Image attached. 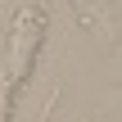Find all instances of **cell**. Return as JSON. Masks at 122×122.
<instances>
[{"label": "cell", "instance_id": "cell-1", "mask_svg": "<svg viewBox=\"0 0 122 122\" xmlns=\"http://www.w3.org/2000/svg\"><path fill=\"white\" fill-rule=\"evenodd\" d=\"M50 0H0V122L14 118V95L27 86L45 45Z\"/></svg>", "mask_w": 122, "mask_h": 122}, {"label": "cell", "instance_id": "cell-2", "mask_svg": "<svg viewBox=\"0 0 122 122\" xmlns=\"http://www.w3.org/2000/svg\"><path fill=\"white\" fill-rule=\"evenodd\" d=\"M72 5H77V9H81V18L100 32V23H109V5H113V0H72Z\"/></svg>", "mask_w": 122, "mask_h": 122}, {"label": "cell", "instance_id": "cell-3", "mask_svg": "<svg viewBox=\"0 0 122 122\" xmlns=\"http://www.w3.org/2000/svg\"><path fill=\"white\" fill-rule=\"evenodd\" d=\"M72 122H91V118H72Z\"/></svg>", "mask_w": 122, "mask_h": 122}]
</instances>
